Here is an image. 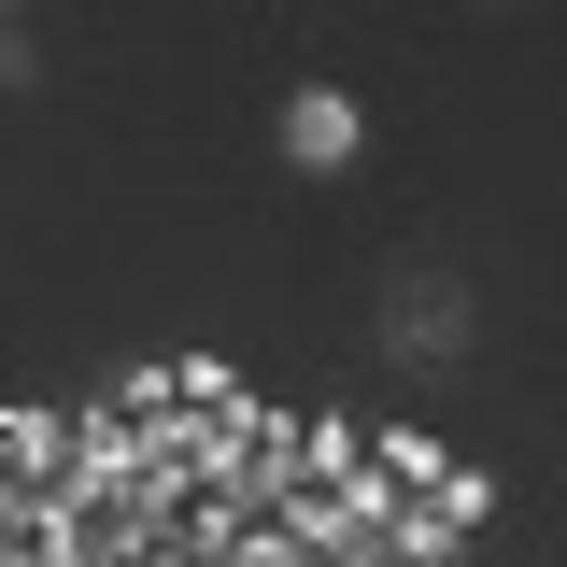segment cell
<instances>
[{
    "label": "cell",
    "instance_id": "6da1fadb",
    "mask_svg": "<svg viewBox=\"0 0 567 567\" xmlns=\"http://www.w3.org/2000/svg\"><path fill=\"white\" fill-rule=\"evenodd\" d=\"M369 483H383V511L425 525V539H468V525H483V468H454L425 425H369Z\"/></svg>",
    "mask_w": 567,
    "mask_h": 567
},
{
    "label": "cell",
    "instance_id": "7a4b0ae2",
    "mask_svg": "<svg viewBox=\"0 0 567 567\" xmlns=\"http://www.w3.org/2000/svg\"><path fill=\"white\" fill-rule=\"evenodd\" d=\"M284 156H298V171H341V156H354V100H327V85L284 100Z\"/></svg>",
    "mask_w": 567,
    "mask_h": 567
}]
</instances>
